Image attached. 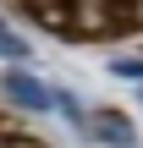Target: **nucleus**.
<instances>
[{
  "mask_svg": "<svg viewBox=\"0 0 143 148\" xmlns=\"http://www.w3.org/2000/svg\"><path fill=\"white\" fill-rule=\"evenodd\" d=\"M0 93H6L11 104H22V110H33V115L55 104V93H50V88H44V82H39L33 71H22V66H11V71L0 77Z\"/></svg>",
  "mask_w": 143,
  "mask_h": 148,
  "instance_id": "obj_1",
  "label": "nucleus"
},
{
  "mask_svg": "<svg viewBox=\"0 0 143 148\" xmlns=\"http://www.w3.org/2000/svg\"><path fill=\"white\" fill-rule=\"evenodd\" d=\"M88 137H99L105 148H132V121H127L121 110H99V115L88 121Z\"/></svg>",
  "mask_w": 143,
  "mask_h": 148,
  "instance_id": "obj_2",
  "label": "nucleus"
},
{
  "mask_svg": "<svg viewBox=\"0 0 143 148\" xmlns=\"http://www.w3.org/2000/svg\"><path fill=\"white\" fill-rule=\"evenodd\" d=\"M0 60H28V38L0 16Z\"/></svg>",
  "mask_w": 143,
  "mask_h": 148,
  "instance_id": "obj_3",
  "label": "nucleus"
},
{
  "mask_svg": "<svg viewBox=\"0 0 143 148\" xmlns=\"http://www.w3.org/2000/svg\"><path fill=\"white\" fill-rule=\"evenodd\" d=\"M110 77H127V82H143V60H138V55H121V60H110Z\"/></svg>",
  "mask_w": 143,
  "mask_h": 148,
  "instance_id": "obj_4",
  "label": "nucleus"
},
{
  "mask_svg": "<svg viewBox=\"0 0 143 148\" xmlns=\"http://www.w3.org/2000/svg\"><path fill=\"white\" fill-rule=\"evenodd\" d=\"M0 148H39L33 137H11V132H0Z\"/></svg>",
  "mask_w": 143,
  "mask_h": 148,
  "instance_id": "obj_5",
  "label": "nucleus"
},
{
  "mask_svg": "<svg viewBox=\"0 0 143 148\" xmlns=\"http://www.w3.org/2000/svg\"><path fill=\"white\" fill-rule=\"evenodd\" d=\"M138 99H143V82H138Z\"/></svg>",
  "mask_w": 143,
  "mask_h": 148,
  "instance_id": "obj_6",
  "label": "nucleus"
}]
</instances>
